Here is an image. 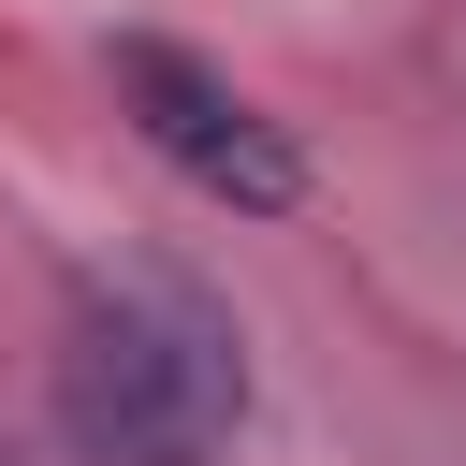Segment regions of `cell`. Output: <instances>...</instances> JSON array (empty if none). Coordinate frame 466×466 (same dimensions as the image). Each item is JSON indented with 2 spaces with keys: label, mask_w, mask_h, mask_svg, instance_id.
<instances>
[{
  "label": "cell",
  "mask_w": 466,
  "mask_h": 466,
  "mask_svg": "<svg viewBox=\"0 0 466 466\" xmlns=\"http://www.w3.org/2000/svg\"><path fill=\"white\" fill-rule=\"evenodd\" d=\"M58 422L87 466H218L248 422V350L189 277H87L58 350Z\"/></svg>",
  "instance_id": "6da1fadb"
},
{
  "label": "cell",
  "mask_w": 466,
  "mask_h": 466,
  "mask_svg": "<svg viewBox=\"0 0 466 466\" xmlns=\"http://www.w3.org/2000/svg\"><path fill=\"white\" fill-rule=\"evenodd\" d=\"M116 102H131V131L204 189V204H233V218H291L306 204V160H291V131L233 87V73H204L189 44H160V29H131L116 44Z\"/></svg>",
  "instance_id": "7a4b0ae2"
}]
</instances>
